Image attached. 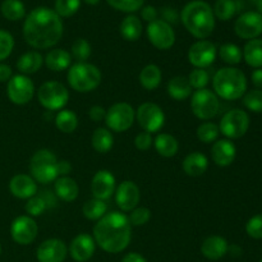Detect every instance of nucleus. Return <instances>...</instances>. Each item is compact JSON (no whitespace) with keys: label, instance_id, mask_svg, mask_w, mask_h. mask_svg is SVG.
<instances>
[{"label":"nucleus","instance_id":"nucleus-1","mask_svg":"<svg viewBox=\"0 0 262 262\" xmlns=\"http://www.w3.org/2000/svg\"><path fill=\"white\" fill-rule=\"evenodd\" d=\"M61 18L50 8L40 7L26 17L23 25V37L33 49L45 50L53 48L63 36Z\"/></svg>","mask_w":262,"mask_h":262},{"label":"nucleus","instance_id":"nucleus-2","mask_svg":"<svg viewBox=\"0 0 262 262\" xmlns=\"http://www.w3.org/2000/svg\"><path fill=\"white\" fill-rule=\"evenodd\" d=\"M94 239L105 252H123L132 239V225L127 215L120 211L105 214L95 224Z\"/></svg>","mask_w":262,"mask_h":262},{"label":"nucleus","instance_id":"nucleus-3","mask_svg":"<svg viewBox=\"0 0 262 262\" xmlns=\"http://www.w3.org/2000/svg\"><path fill=\"white\" fill-rule=\"evenodd\" d=\"M181 19L186 30L199 40H206L214 32L215 15L206 2H189L182 10Z\"/></svg>","mask_w":262,"mask_h":262},{"label":"nucleus","instance_id":"nucleus-4","mask_svg":"<svg viewBox=\"0 0 262 262\" xmlns=\"http://www.w3.org/2000/svg\"><path fill=\"white\" fill-rule=\"evenodd\" d=\"M212 89L217 97L227 101H234L245 96L247 91V78L241 69L225 67L215 73Z\"/></svg>","mask_w":262,"mask_h":262},{"label":"nucleus","instance_id":"nucleus-5","mask_svg":"<svg viewBox=\"0 0 262 262\" xmlns=\"http://www.w3.org/2000/svg\"><path fill=\"white\" fill-rule=\"evenodd\" d=\"M67 79L74 91L87 94L100 86L102 76L101 71L94 64L76 63L69 68Z\"/></svg>","mask_w":262,"mask_h":262},{"label":"nucleus","instance_id":"nucleus-6","mask_svg":"<svg viewBox=\"0 0 262 262\" xmlns=\"http://www.w3.org/2000/svg\"><path fill=\"white\" fill-rule=\"evenodd\" d=\"M58 159L53 151L41 148L36 151L30 160V171L36 183L49 184L59 178Z\"/></svg>","mask_w":262,"mask_h":262},{"label":"nucleus","instance_id":"nucleus-7","mask_svg":"<svg viewBox=\"0 0 262 262\" xmlns=\"http://www.w3.org/2000/svg\"><path fill=\"white\" fill-rule=\"evenodd\" d=\"M37 100L46 110H61L69 101V91L61 82L48 81L40 86Z\"/></svg>","mask_w":262,"mask_h":262},{"label":"nucleus","instance_id":"nucleus-8","mask_svg":"<svg viewBox=\"0 0 262 262\" xmlns=\"http://www.w3.org/2000/svg\"><path fill=\"white\" fill-rule=\"evenodd\" d=\"M191 109L194 117L201 120H210L219 113L220 101L214 91L209 89L196 90L191 97Z\"/></svg>","mask_w":262,"mask_h":262},{"label":"nucleus","instance_id":"nucleus-9","mask_svg":"<svg viewBox=\"0 0 262 262\" xmlns=\"http://www.w3.org/2000/svg\"><path fill=\"white\" fill-rule=\"evenodd\" d=\"M136 119V112L128 102H115L106 110L105 124L107 129L122 133L129 129Z\"/></svg>","mask_w":262,"mask_h":262},{"label":"nucleus","instance_id":"nucleus-10","mask_svg":"<svg viewBox=\"0 0 262 262\" xmlns=\"http://www.w3.org/2000/svg\"><path fill=\"white\" fill-rule=\"evenodd\" d=\"M250 128V117L242 109H232L223 115L219 129L228 140L243 137Z\"/></svg>","mask_w":262,"mask_h":262},{"label":"nucleus","instance_id":"nucleus-11","mask_svg":"<svg viewBox=\"0 0 262 262\" xmlns=\"http://www.w3.org/2000/svg\"><path fill=\"white\" fill-rule=\"evenodd\" d=\"M136 120L145 132L156 133L165 124V114L155 102H143L136 110Z\"/></svg>","mask_w":262,"mask_h":262},{"label":"nucleus","instance_id":"nucleus-12","mask_svg":"<svg viewBox=\"0 0 262 262\" xmlns=\"http://www.w3.org/2000/svg\"><path fill=\"white\" fill-rule=\"evenodd\" d=\"M7 95L14 105H26L33 99L35 84L28 76L15 74L8 81Z\"/></svg>","mask_w":262,"mask_h":262},{"label":"nucleus","instance_id":"nucleus-13","mask_svg":"<svg viewBox=\"0 0 262 262\" xmlns=\"http://www.w3.org/2000/svg\"><path fill=\"white\" fill-rule=\"evenodd\" d=\"M146 32L151 45L159 50H169L176 43V32L173 27L163 19H156L148 23Z\"/></svg>","mask_w":262,"mask_h":262},{"label":"nucleus","instance_id":"nucleus-14","mask_svg":"<svg viewBox=\"0 0 262 262\" xmlns=\"http://www.w3.org/2000/svg\"><path fill=\"white\" fill-rule=\"evenodd\" d=\"M38 234V225L35 219L28 215H20L13 220L10 225V235L15 243L20 246L31 245Z\"/></svg>","mask_w":262,"mask_h":262},{"label":"nucleus","instance_id":"nucleus-15","mask_svg":"<svg viewBox=\"0 0 262 262\" xmlns=\"http://www.w3.org/2000/svg\"><path fill=\"white\" fill-rule=\"evenodd\" d=\"M217 55V49L215 43L209 40H199L189 48L188 61L194 68L205 69L215 61Z\"/></svg>","mask_w":262,"mask_h":262},{"label":"nucleus","instance_id":"nucleus-16","mask_svg":"<svg viewBox=\"0 0 262 262\" xmlns=\"http://www.w3.org/2000/svg\"><path fill=\"white\" fill-rule=\"evenodd\" d=\"M234 32L243 40L258 38L262 33V14L257 12H246L234 23Z\"/></svg>","mask_w":262,"mask_h":262},{"label":"nucleus","instance_id":"nucleus-17","mask_svg":"<svg viewBox=\"0 0 262 262\" xmlns=\"http://www.w3.org/2000/svg\"><path fill=\"white\" fill-rule=\"evenodd\" d=\"M140 200L141 192L135 182L123 181L115 189V201L122 211L130 212L138 206Z\"/></svg>","mask_w":262,"mask_h":262},{"label":"nucleus","instance_id":"nucleus-18","mask_svg":"<svg viewBox=\"0 0 262 262\" xmlns=\"http://www.w3.org/2000/svg\"><path fill=\"white\" fill-rule=\"evenodd\" d=\"M68 255V247L58 238L46 239L38 246L36 257L38 262H63Z\"/></svg>","mask_w":262,"mask_h":262},{"label":"nucleus","instance_id":"nucleus-19","mask_svg":"<svg viewBox=\"0 0 262 262\" xmlns=\"http://www.w3.org/2000/svg\"><path fill=\"white\" fill-rule=\"evenodd\" d=\"M115 189H117V181L112 171L102 169L97 171L92 178L91 193L94 199L106 201L115 193Z\"/></svg>","mask_w":262,"mask_h":262},{"label":"nucleus","instance_id":"nucleus-20","mask_svg":"<svg viewBox=\"0 0 262 262\" xmlns=\"http://www.w3.org/2000/svg\"><path fill=\"white\" fill-rule=\"evenodd\" d=\"M96 250V242L94 237L87 233H82L73 238L69 246V253L71 257L77 262H86L94 256Z\"/></svg>","mask_w":262,"mask_h":262},{"label":"nucleus","instance_id":"nucleus-21","mask_svg":"<svg viewBox=\"0 0 262 262\" xmlns=\"http://www.w3.org/2000/svg\"><path fill=\"white\" fill-rule=\"evenodd\" d=\"M9 191L19 200H30L37 193V183L27 174H17L9 182Z\"/></svg>","mask_w":262,"mask_h":262},{"label":"nucleus","instance_id":"nucleus-22","mask_svg":"<svg viewBox=\"0 0 262 262\" xmlns=\"http://www.w3.org/2000/svg\"><path fill=\"white\" fill-rule=\"evenodd\" d=\"M235 156H237V147L228 138L217 140L212 143L211 158L217 166L222 168L229 166L235 160Z\"/></svg>","mask_w":262,"mask_h":262},{"label":"nucleus","instance_id":"nucleus-23","mask_svg":"<svg viewBox=\"0 0 262 262\" xmlns=\"http://www.w3.org/2000/svg\"><path fill=\"white\" fill-rule=\"evenodd\" d=\"M228 245L227 239L220 235H210L205 238V241L201 245V253L206 258L212 261L220 260L228 253Z\"/></svg>","mask_w":262,"mask_h":262},{"label":"nucleus","instance_id":"nucleus-24","mask_svg":"<svg viewBox=\"0 0 262 262\" xmlns=\"http://www.w3.org/2000/svg\"><path fill=\"white\" fill-rule=\"evenodd\" d=\"M209 168V159L200 151L188 154L182 163V169L188 177H201Z\"/></svg>","mask_w":262,"mask_h":262},{"label":"nucleus","instance_id":"nucleus-25","mask_svg":"<svg viewBox=\"0 0 262 262\" xmlns=\"http://www.w3.org/2000/svg\"><path fill=\"white\" fill-rule=\"evenodd\" d=\"M56 197L64 202H73L78 197L79 188L77 182L71 177H59L54 184Z\"/></svg>","mask_w":262,"mask_h":262},{"label":"nucleus","instance_id":"nucleus-26","mask_svg":"<svg viewBox=\"0 0 262 262\" xmlns=\"http://www.w3.org/2000/svg\"><path fill=\"white\" fill-rule=\"evenodd\" d=\"M43 63L50 71L63 72L69 68L72 63V56L64 49H53L46 54L43 58Z\"/></svg>","mask_w":262,"mask_h":262},{"label":"nucleus","instance_id":"nucleus-27","mask_svg":"<svg viewBox=\"0 0 262 262\" xmlns=\"http://www.w3.org/2000/svg\"><path fill=\"white\" fill-rule=\"evenodd\" d=\"M43 64V58L38 51H27L19 56L17 61V69L20 74H33L40 71Z\"/></svg>","mask_w":262,"mask_h":262},{"label":"nucleus","instance_id":"nucleus-28","mask_svg":"<svg viewBox=\"0 0 262 262\" xmlns=\"http://www.w3.org/2000/svg\"><path fill=\"white\" fill-rule=\"evenodd\" d=\"M166 91L171 99L177 100V101H183L192 95V87L186 77L177 76L168 82Z\"/></svg>","mask_w":262,"mask_h":262},{"label":"nucleus","instance_id":"nucleus-29","mask_svg":"<svg viewBox=\"0 0 262 262\" xmlns=\"http://www.w3.org/2000/svg\"><path fill=\"white\" fill-rule=\"evenodd\" d=\"M154 146L159 155L163 158H173L178 154L179 150V143L177 138L168 133H159L154 140Z\"/></svg>","mask_w":262,"mask_h":262},{"label":"nucleus","instance_id":"nucleus-30","mask_svg":"<svg viewBox=\"0 0 262 262\" xmlns=\"http://www.w3.org/2000/svg\"><path fill=\"white\" fill-rule=\"evenodd\" d=\"M243 59L252 68H262V38L250 40L243 48Z\"/></svg>","mask_w":262,"mask_h":262},{"label":"nucleus","instance_id":"nucleus-31","mask_svg":"<svg viewBox=\"0 0 262 262\" xmlns=\"http://www.w3.org/2000/svg\"><path fill=\"white\" fill-rule=\"evenodd\" d=\"M161 78H163V73H161V69L159 68L156 64H148L145 68L141 71L140 77V83L147 91H152L156 90L161 83Z\"/></svg>","mask_w":262,"mask_h":262},{"label":"nucleus","instance_id":"nucleus-32","mask_svg":"<svg viewBox=\"0 0 262 262\" xmlns=\"http://www.w3.org/2000/svg\"><path fill=\"white\" fill-rule=\"evenodd\" d=\"M120 35L127 41H137L142 35V23L137 15L129 14L122 20L119 26Z\"/></svg>","mask_w":262,"mask_h":262},{"label":"nucleus","instance_id":"nucleus-33","mask_svg":"<svg viewBox=\"0 0 262 262\" xmlns=\"http://www.w3.org/2000/svg\"><path fill=\"white\" fill-rule=\"evenodd\" d=\"M91 143L96 152L106 154L114 146V137H113V133L107 128L100 127L96 128L92 133Z\"/></svg>","mask_w":262,"mask_h":262},{"label":"nucleus","instance_id":"nucleus-34","mask_svg":"<svg viewBox=\"0 0 262 262\" xmlns=\"http://www.w3.org/2000/svg\"><path fill=\"white\" fill-rule=\"evenodd\" d=\"M241 0H216L214 5V15L220 20H229L239 12L242 5Z\"/></svg>","mask_w":262,"mask_h":262},{"label":"nucleus","instance_id":"nucleus-35","mask_svg":"<svg viewBox=\"0 0 262 262\" xmlns=\"http://www.w3.org/2000/svg\"><path fill=\"white\" fill-rule=\"evenodd\" d=\"M55 127L60 130L61 133H73L78 127V118L73 110L61 109L55 117Z\"/></svg>","mask_w":262,"mask_h":262},{"label":"nucleus","instance_id":"nucleus-36","mask_svg":"<svg viewBox=\"0 0 262 262\" xmlns=\"http://www.w3.org/2000/svg\"><path fill=\"white\" fill-rule=\"evenodd\" d=\"M0 10H2L3 17L12 22L20 20L26 15L25 4L20 0H4L2 3Z\"/></svg>","mask_w":262,"mask_h":262},{"label":"nucleus","instance_id":"nucleus-37","mask_svg":"<svg viewBox=\"0 0 262 262\" xmlns=\"http://www.w3.org/2000/svg\"><path fill=\"white\" fill-rule=\"evenodd\" d=\"M107 211V205L105 204V201H101V200L92 199L89 200L83 204V207H82V212H83L84 217L89 220H92V222H97V220L101 219Z\"/></svg>","mask_w":262,"mask_h":262},{"label":"nucleus","instance_id":"nucleus-38","mask_svg":"<svg viewBox=\"0 0 262 262\" xmlns=\"http://www.w3.org/2000/svg\"><path fill=\"white\" fill-rule=\"evenodd\" d=\"M219 56L228 66H235L239 64L243 59V53L239 46L235 43H224L219 49Z\"/></svg>","mask_w":262,"mask_h":262},{"label":"nucleus","instance_id":"nucleus-39","mask_svg":"<svg viewBox=\"0 0 262 262\" xmlns=\"http://www.w3.org/2000/svg\"><path fill=\"white\" fill-rule=\"evenodd\" d=\"M197 138L204 143H212L217 141L220 135L219 125L212 122H204L197 128Z\"/></svg>","mask_w":262,"mask_h":262},{"label":"nucleus","instance_id":"nucleus-40","mask_svg":"<svg viewBox=\"0 0 262 262\" xmlns=\"http://www.w3.org/2000/svg\"><path fill=\"white\" fill-rule=\"evenodd\" d=\"M91 55V45L84 38H77L73 43H72V54L74 60L77 63H86L87 59Z\"/></svg>","mask_w":262,"mask_h":262},{"label":"nucleus","instance_id":"nucleus-41","mask_svg":"<svg viewBox=\"0 0 262 262\" xmlns=\"http://www.w3.org/2000/svg\"><path fill=\"white\" fill-rule=\"evenodd\" d=\"M81 0H55V13L59 17L68 18L78 12Z\"/></svg>","mask_w":262,"mask_h":262},{"label":"nucleus","instance_id":"nucleus-42","mask_svg":"<svg viewBox=\"0 0 262 262\" xmlns=\"http://www.w3.org/2000/svg\"><path fill=\"white\" fill-rule=\"evenodd\" d=\"M243 105L253 113H262V90L255 89L246 92L243 96Z\"/></svg>","mask_w":262,"mask_h":262},{"label":"nucleus","instance_id":"nucleus-43","mask_svg":"<svg viewBox=\"0 0 262 262\" xmlns=\"http://www.w3.org/2000/svg\"><path fill=\"white\" fill-rule=\"evenodd\" d=\"M187 79H188L192 89L202 90V89H206V86L209 84L210 76H209V72L205 71V69L194 68L193 71L189 73V76L187 77Z\"/></svg>","mask_w":262,"mask_h":262},{"label":"nucleus","instance_id":"nucleus-44","mask_svg":"<svg viewBox=\"0 0 262 262\" xmlns=\"http://www.w3.org/2000/svg\"><path fill=\"white\" fill-rule=\"evenodd\" d=\"M106 2L114 9L124 13H133L143 7L145 0H106Z\"/></svg>","mask_w":262,"mask_h":262},{"label":"nucleus","instance_id":"nucleus-45","mask_svg":"<svg viewBox=\"0 0 262 262\" xmlns=\"http://www.w3.org/2000/svg\"><path fill=\"white\" fill-rule=\"evenodd\" d=\"M48 205L43 201V199L41 196H33L30 200H27V204H26L25 210L28 214V216L36 217L40 216L43 214V211L46 210Z\"/></svg>","mask_w":262,"mask_h":262},{"label":"nucleus","instance_id":"nucleus-46","mask_svg":"<svg viewBox=\"0 0 262 262\" xmlns=\"http://www.w3.org/2000/svg\"><path fill=\"white\" fill-rule=\"evenodd\" d=\"M151 219V211L147 207H136L130 211V215L128 216L130 225L133 227H142V225L147 224Z\"/></svg>","mask_w":262,"mask_h":262},{"label":"nucleus","instance_id":"nucleus-47","mask_svg":"<svg viewBox=\"0 0 262 262\" xmlns=\"http://www.w3.org/2000/svg\"><path fill=\"white\" fill-rule=\"evenodd\" d=\"M14 49V38L8 31L0 30V63L12 54Z\"/></svg>","mask_w":262,"mask_h":262},{"label":"nucleus","instance_id":"nucleus-48","mask_svg":"<svg viewBox=\"0 0 262 262\" xmlns=\"http://www.w3.org/2000/svg\"><path fill=\"white\" fill-rule=\"evenodd\" d=\"M246 232L253 239H262V214L251 217L246 224Z\"/></svg>","mask_w":262,"mask_h":262},{"label":"nucleus","instance_id":"nucleus-49","mask_svg":"<svg viewBox=\"0 0 262 262\" xmlns=\"http://www.w3.org/2000/svg\"><path fill=\"white\" fill-rule=\"evenodd\" d=\"M154 145V140H152V136L151 133L148 132H141L136 136L135 138V146L137 150L140 151H147L151 146Z\"/></svg>","mask_w":262,"mask_h":262},{"label":"nucleus","instance_id":"nucleus-50","mask_svg":"<svg viewBox=\"0 0 262 262\" xmlns=\"http://www.w3.org/2000/svg\"><path fill=\"white\" fill-rule=\"evenodd\" d=\"M158 9H156L155 7H152V5H146V7H143L142 10H141V17H142L143 20H146V22L148 23L158 19Z\"/></svg>","mask_w":262,"mask_h":262},{"label":"nucleus","instance_id":"nucleus-51","mask_svg":"<svg viewBox=\"0 0 262 262\" xmlns=\"http://www.w3.org/2000/svg\"><path fill=\"white\" fill-rule=\"evenodd\" d=\"M105 115H106V110L102 106H100V105H94V106L89 110L90 119L94 120L95 123H99L101 122V120H104Z\"/></svg>","mask_w":262,"mask_h":262},{"label":"nucleus","instance_id":"nucleus-52","mask_svg":"<svg viewBox=\"0 0 262 262\" xmlns=\"http://www.w3.org/2000/svg\"><path fill=\"white\" fill-rule=\"evenodd\" d=\"M161 15H163V20H165L166 23H176L178 20V13L176 12V9L173 8L165 7L161 9Z\"/></svg>","mask_w":262,"mask_h":262},{"label":"nucleus","instance_id":"nucleus-53","mask_svg":"<svg viewBox=\"0 0 262 262\" xmlns=\"http://www.w3.org/2000/svg\"><path fill=\"white\" fill-rule=\"evenodd\" d=\"M13 77V71L8 64L0 63V82H8Z\"/></svg>","mask_w":262,"mask_h":262},{"label":"nucleus","instance_id":"nucleus-54","mask_svg":"<svg viewBox=\"0 0 262 262\" xmlns=\"http://www.w3.org/2000/svg\"><path fill=\"white\" fill-rule=\"evenodd\" d=\"M72 166L71 163L67 160H59L58 161V174L59 177H67V174L71 173Z\"/></svg>","mask_w":262,"mask_h":262},{"label":"nucleus","instance_id":"nucleus-55","mask_svg":"<svg viewBox=\"0 0 262 262\" xmlns=\"http://www.w3.org/2000/svg\"><path fill=\"white\" fill-rule=\"evenodd\" d=\"M251 79H252V83L257 87L258 90H262V68L255 69L251 74Z\"/></svg>","mask_w":262,"mask_h":262},{"label":"nucleus","instance_id":"nucleus-56","mask_svg":"<svg viewBox=\"0 0 262 262\" xmlns=\"http://www.w3.org/2000/svg\"><path fill=\"white\" fill-rule=\"evenodd\" d=\"M122 262H147L142 255L137 252H130L123 257Z\"/></svg>","mask_w":262,"mask_h":262},{"label":"nucleus","instance_id":"nucleus-57","mask_svg":"<svg viewBox=\"0 0 262 262\" xmlns=\"http://www.w3.org/2000/svg\"><path fill=\"white\" fill-rule=\"evenodd\" d=\"M250 2L255 5L256 9H257V13L262 14V0H250Z\"/></svg>","mask_w":262,"mask_h":262},{"label":"nucleus","instance_id":"nucleus-58","mask_svg":"<svg viewBox=\"0 0 262 262\" xmlns=\"http://www.w3.org/2000/svg\"><path fill=\"white\" fill-rule=\"evenodd\" d=\"M84 2L90 5H96V4H99L100 0H84Z\"/></svg>","mask_w":262,"mask_h":262},{"label":"nucleus","instance_id":"nucleus-59","mask_svg":"<svg viewBox=\"0 0 262 262\" xmlns=\"http://www.w3.org/2000/svg\"><path fill=\"white\" fill-rule=\"evenodd\" d=\"M0 253H2V246H0Z\"/></svg>","mask_w":262,"mask_h":262},{"label":"nucleus","instance_id":"nucleus-60","mask_svg":"<svg viewBox=\"0 0 262 262\" xmlns=\"http://www.w3.org/2000/svg\"><path fill=\"white\" fill-rule=\"evenodd\" d=\"M260 262H262V260H261V261H260Z\"/></svg>","mask_w":262,"mask_h":262}]
</instances>
